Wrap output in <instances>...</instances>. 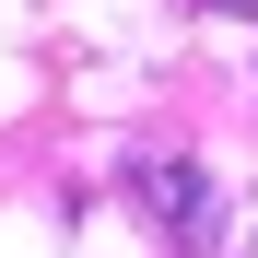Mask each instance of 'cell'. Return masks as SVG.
<instances>
[{"label":"cell","instance_id":"1","mask_svg":"<svg viewBox=\"0 0 258 258\" xmlns=\"http://www.w3.org/2000/svg\"><path fill=\"white\" fill-rule=\"evenodd\" d=\"M129 200H141V223L176 246V258H200L211 235H223V200H211V176H200V164H176V153H141V164H129Z\"/></svg>","mask_w":258,"mask_h":258},{"label":"cell","instance_id":"2","mask_svg":"<svg viewBox=\"0 0 258 258\" xmlns=\"http://www.w3.org/2000/svg\"><path fill=\"white\" fill-rule=\"evenodd\" d=\"M223 12H246V24H258V0H223Z\"/></svg>","mask_w":258,"mask_h":258}]
</instances>
